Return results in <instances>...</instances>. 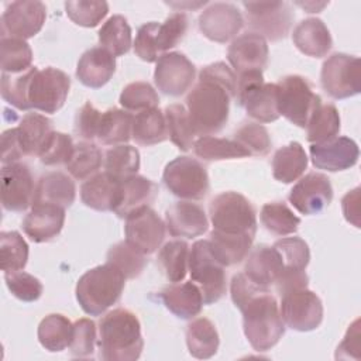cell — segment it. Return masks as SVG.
Returning a JSON list of instances; mask_svg holds the SVG:
<instances>
[{"label":"cell","instance_id":"obj_1","mask_svg":"<svg viewBox=\"0 0 361 361\" xmlns=\"http://www.w3.org/2000/svg\"><path fill=\"white\" fill-rule=\"evenodd\" d=\"M234 97L235 93L228 87L199 73L197 83L186 96V110L196 135L219 133L228 120Z\"/></svg>","mask_w":361,"mask_h":361},{"label":"cell","instance_id":"obj_2","mask_svg":"<svg viewBox=\"0 0 361 361\" xmlns=\"http://www.w3.org/2000/svg\"><path fill=\"white\" fill-rule=\"evenodd\" d=\"M144 347L138 317L128 309H114L99 323L100 358L106 361H135Z\"/></svg>","mask_w":361,"mask_h":361},{"label":"cell","instance_id":"obj_3","mask_svg":"<svg viewBox=\"0 0 361 361\" xmlns=\"http://www.w3.org/2000/svg\"><path fill=\"white\" fill-rule=\"evenodd\" d=\"M244 334L255 351L271 350L285 334V323L269 289L248 299L241 307Z\"/></svg>","mask_w":361,"mask_h":361},{"label":"cell","instance_id":"obj_4","mask_svg":"<svg viewBox=\"0 0 361 361\" xmlns=\"http://www.w3.org/2000/svg\"><path fill=\"white\" fill-rule=\"evenodd\" d=\"M126 276L113 265L104 264L86 271L76 283V300L89 316H100L116 305L123 293Z\"/></svg>","mask_w":361,"mask_h":361},{"label":"cell","instance_id":"obj_5","mask_svg":"<svg viewBox=\"0 0 361 361\" xmlns=\"http://www.w3.org/2000/svg\"><path fill=\"white\" fill-rule=\"evenodd\" d=\"M214 233L233 237H255L257 214L251 202L237 192H223L209 204Z\"/></svg>","mask_w":361,"mask_h":361},{"label":"cell","instance_id":"obj_6","mask_svg":"<svg viewBox=\"0 0 361 361\" xmlns=\"http://www.w3.org/2000/svg\"><path fill=\"white\" fill-rule=\"evenodd\" d=\"M188 271L192 281L199 286L204 305H213L226 295L224 265L212 252L209 240L193 243L189 251Z\"/></svg>","mask_w":361,"mask_h":361},{"label":"cell","instance_id":"obj_7","mask_svg":"<svg viewBox=\"0 0 361 361\" xmlns=\"http://www.w3.org/2000/svg\"><path fill=\"white\" fill-rule=\"evenodd\" d=\"M278 110L292 124L305 128L322 104V99L312 89L310 82L300 75H288L278 83Z\"/></svg>","mask_w":361,"mask_h":361},{"label":"cell","instance_id":"obj_8","mask_svg":"<svg viewBox=\"0 0 361 361\" xmlns=\"http://www.w3.org/2000/svg\"><path fill=\"white\" fill-rule=\"evenodd\" d=\"M71 89L69 76L56 68L44 69L31 68L27 87V100L30 109L47 114L56 113L65 103Z\"/></svg>","mask_w":361,"mask_h":361},{"label":"cell","instance_id":"obj_9","mask_svg":"<svg viewBox=\"0 0 361 361\" xmlns=\"http://www.w3.org/2000/svg\"><path fill=\"white\" fill-rule=\"evenodd\" d=\"M166 189L185 200H200L209 193V175L206 168L192 157H178L171 161L162 173Z\"/></svg>","mask_w":361,"mask_h":361},{"label":"cell","instance_id":"obj_10","mask_svg":"<svg viewBox=\"0 0 361 361\" xmlns=\"http://www.w3.org/2000/svg\"><path fill=\"white\" fill-rule=\"evenodd\" d=\"M361 66L360 59L347 54L330 55L322 66V87L333 99H347L361 90Z\"/></svg>","mask_w":361,"mask_h":361},{"label":"cell","instance_id":"obj_11","mask_svg":"<svg viewBox=\"0 0 361 361\" xmlns=\"http://www.w3.org/2000/svg\"><path fill=\"white\" fill-rule=\"evenodd\" d=\"M248 25L265 39H283L290 30L293 11L286 1H244Z\"/></svg>","mask_w":361,"mask_h":361},{"label":"cell","instance_id":"obj_12","mask_svg":"<svg viewBox=\"0 0 361 361\" xmlns=\"http://www.w3.org/2000/svg\"><path fill=\"white\" fill-rule=\"evenodd\" d=\"M279 313L285 323L296 331H312L323 322V303L307 288L281 295Z\"/></svg>","mask_w":361,"mask_h":361},{"label":"cell","instance_id":"obj_13","mask_svg":"<svg viewBox=\"0 0 361 361\" xmlns=\"http://www.w3.org/2000/svg\"><path fill=\"white\" fill-rule=\"evenodd\" d=\"M166 226L149 206H142L126 217V243L144 255L154 254L165 238Z\"/></svg>","mask_w":361,"mask_h":361},{"label":"cell","instance_id":"obj_14","mask_svg":"<svg viewBox=\"0 0 361 361\" xmlns=\"http://www.w3.org/2000/svg\"><path fill=\"white\" fill-rule=\"evenodd\" d=\"M195 76V65L180 52L162 54L154 71V82L158 90L172 97L186 93L192 87Z\"/></svg>","mask_w":361,"mask_h":361},{"label":"cell","instance_id":"obj_15","mask_svg":"<svg viewBox=\"0 0 361 361\" xmlns=\"http://www.w3.org/2000/svg\"><path fill=\"white\" fill-rule=\"evenodd\" d=\"M47 18V7L42 1H13L1 16V32L11 38L28 39L37 35Z\"/></svg>","mask_w":361,"mask_h":361},{"label":"cell","instance_id":"obj_16","mask_svg":"<svg viewBox=\"0 0 361 361\" xmlns=\"http://www.w3.org/2000/svg\"><path fill=\"white\" fill-rule=\"evenodd\" d=\"M333 200V188L324 173L310 172L289 192L290 204L302 214H319Z\"/></svg>","mask_w":361,"mask_h":361},{"label":"cell","instance_id":"obj_17","mask_svg":"<svg viewBox=\"0 0 361 361\" xmlns=\"http://www.w3.org/2000/svg\"><path fill=\"white\" fill-rule=\"evenodd\" d=\"M197 23L207 39L226 44L241 31L244 18L231 3H213L202 11Z\"/></svg>","mask_w":361,"mask_h":361},{"label":"cell","instance_id":"obj_18","mask_svg":"<svg viewBox=\"0 0 361 361\" xmlns=\"http://www.w3.org/2000/svg\"><path fill=\"white\" fill-rule=\"evenodd\" d=\"M34 178L25 164L14 162L1 168V204L8 212H24L34 199Z\"/></svg>","mask_w":361,"mask_h":361},{"label":"cell","instance_id":"obj_19","mask_svg":"<svg viewBox=\"0 0 361 361\" xmlns=\"http://www.w3.org/2000/svg\"><path fill=\"white\" fill-rule=\"evenodd\" d=\"M312 164L317 169L338 172L353 168L358 161V145L348 137H336L324 144H312L309 148Z\"/></svg>","mask_w":361,"mask_h":361},{"label":"cell","instance_id":"obj_20","mask_svg":"<svg viewBox=\"0 0 361 361\" xmlns=\"http://www.w3.org/2000/svg\"><path fill=\"white\" fill-rule=\"evenodd\" d=\"M268 44L267 39L255 32H245L228 47L227 59L233 69L240 75L248 71H261L268 63Z\"/></svg>","mask_w":361,"mask_h":361},{"label":"cell","instance_id":"obj_21","mask_svg":"<svg viewBox=\"0 0 361 361\" xmlns=\"http://www.w3.org/2000/svg\"><path fill=\"white\" fill-rule=\"evenodd\" d=\"M165 226L172 237L195 238L207 231L209 220L200 206L178 202L165 212Z\"/></svg>","mask_w":361,"mask_h":361},{"label":"cell","instance_id":"obj_22","mask_svg":"<svg viewBox=\"0 0 361 361\" xmlns=\"http://www.w3.org/2000/svg\"><path fill=\"white\" fill-rule=\"evenodd\" d=\"M65 209L54 204H32L23 220V230L34 243H48L62 230Z\"/></svg>","mask_w":361,"mask_h":361},{"label":"cell","instance_id":"obj_23","mask_svg":"<svg viewBox=\"0 0 361 361\" xmlns=\"http://www.w3.org/2000/svg\"><path fill=\"white\" fill-rule=\"evenodd\" d=\"M116 72V58L102 47H94L82 54L76 78L87 87L99 89L104 86Z\"/></svg>","mask_w":361,"mask_h":361},{"label":"cell","instance_id":"obj_24","mask_svg":"<svg viewBox=\"0 0 361 361\" xmlns=\"http://www.w3.org/2000/svg\"><path fill=\"white\" fill-rule=\"evenodd\" d=\"M121 180L113 178L107 172L96 173L83 182L80 188V199L85 206L97 212H114L120 202Z\"/></svg>","mask_w":361,"mask_h":361},{"label":"cell","instance_id":"obj_25","mask_svg":"<svg viewBox=\"0 0 361 361\" xmlns=\"http://www.w3.org/2000/svg\"><path fill=\"white\" fill-rule=\"evenodd\" d=\"M283 271V262L272 245L261 244L252 248L245 261L244 274L257 285L262 288H268L276 282L279 275Z\"/></svg>","mask_w":361,"mask_h":361},{"label":"cell","instance_id":"obj_26","mask_svg":"<svg viewBox=\"0 0 361 361\" xmlns=\"http://www.w3.org/2000/svg\"><path fill=\"white\" fill-rule=\"evenodd\" d=\"M165 307L182 320L196 317L203 307V296L195 282H175L159 293Z\"/></svg>","mask_w":361,"mask_h":361},{"label":"cell","instance_id":"obj_27","mask_svg":"<svg viewBox=\"0 0 361 361\" xmlns=\"http://www.w3.org/2000/svg\"><path fill=\"white\" fill-rule=\"evenodd\" d=\"M295 47L305 55L312 58H323L329 54L333 39L326 24L316 17L300 21L292 32Z\"/></svg>","mask_w":361,"mask_h":361},{"label":"cell","instance_id":"obj_28","mask_svg":"<svg viewBox=\"0 0 361 361\" xmlns=\"http://www.w3.org/2000/svg\"><path fill=\"white\" fill-rule=\"evenodd\" d=\"M76 197V186L71 176L62 172H49L39 178L32 204H54L69 207Z\"/></svg>","mask_w":361,"mask_h":361},{"label":"cell","instance_id":"obj_29","mask_svg":"<svg viewBox=\"0 0 361 361\" xmlns=\"http://www.w3.org/2000/svg\"><path fill=\"white\" fill-rule=\"evenodd\" d=\"M120 189V202L114 213L121 219L142 206H149L158 195V186L151 179L141 175H133L123 179Z\"/></svg>","mask_w":361,"mask_h":361},{"label":"cell","instance_id":"obj_30","mask_svg":"<svg viewBox=\"0 0 361 361\" xmlns=\"http://www.w3.org/2000/svg\"><path fill=\"white\" fill-rule=\"evenodd\" d=\"M307 168V155L303 147L292 141L276 149L272 158V175L278 182L292 183L298 180Z\"/></svg>","mask_w":361,"mask_h":361},{"label":"cell","instance_id":"obj_31","mask_svg":"<svg viewBox=\"0 0 361 361\" xmlns=\"http://www.w3.org/2000/svg\"><path fill=\"white\" fill-rule=\"evenodd\" d=\"M219 344V333L209 319L197 317L188 324L186 345L192 357L199 360L212 358L217 353Z\"/></svg>","mask_w":361,"mask_h":361},{"label":"cell","instance_id":"obj_32","mask_svg":"<svg viewBox=\"0 0 361 361\" xmlns=\"http://www.w3.org/2000/svg\"><path fill=\"white\" fill-rule=\"evenodd\" d=\"M16 128L24 157L38 155L52 133V121L42 114L27 113Z\"/></svg>","mask_w":361,"mask_h":361},{"label":"cell","instance_id":"obj_33","mask_svg":"<svg viewBox=\"0 0 361 361\" xmlns=\"http://www.w3.org/2000/svg\"><path fill=\"white\" fill-rule=\"evenodd\" d=\"M131 138L144 147L164 142L168 138L165 114L158 107L137 113L133 120Z\"/></svg>","mask_w":361,"mask_h":361},{"label":"cell","instance_id":"obj_34","mask_svg":"<svg viewBox=\"0 0 361 361\" xmlns=\"http://www.w3.org/2000/svg\"><path fill=\"white\" fill-rule=\"evenodd\" d=\"M73 334V324L68 317L59 313H51L45 316L38 326V341L39 344L51 351L59 353L69 347Z\"/></svg>","mask_w":361,"mask_h":361},{"label":"cell","instance_id":"obj_35","mask_svg":"<svg viewBox=\"0 0 361 361\" xmlns=\"http://www.w3.org/2000/svg\"><path fill=\"white\" fill-rule=\"evenodd\" d=\"M134 116L127 110L109 109L102 113L97 140L104 145H120L131 138Z\"/></svg>","mask_w":361,"mask_h":361},{"label":"cell","instance_id":"obj_36","mask_svg":"<svg viewBox=\"0 0 361 361\" xmlns=\"http://www.w3.org/2000/svg\"><path fill=\"white\" fill-rule=\"evenodd\" d=\"M193 152L197 158L207 162L250 157V152L235 140L219 138L212 135H202L195 140Z\"/></svg>","mask_w":361,"mask_h":361},{"label":"cell","instance_id":"obj_37","mask_svg":"<svg viewBox=\"0 0 361 361\" xmlns=\"http://www.w3.org/2000/svg\"><path fill=\"white\" fill-rule=\"evenodd\" d=\"M307 141L324 144L334 140L340 133V114L334 104H320L312 114L307 126Z\"/></svg>","mask_w":361,"mask_h":361},{"label":"cell","instance_id":"obj_38","mask_svg":"<svg viewBox=\"0 0 361 361\" xmlns=\"http://www.w3.org/2000/svg\"><path fill=\"white\" fill-rule=\"evenodd\" d=\"M189 245L183 240L166 243L158 254V265L169 282H180L185 279L189 264Z\"/></svg>","mask_w":361,"mask_h":361},{"label":"cell","instance_id":"obj_39","mask_svg":"<svg viewBox=\"0 0 361 361\" xmlns=\"http://www.w3.org/2000/svg\"><path fill=\"white\" fill-rule=\"evenodd\" d=\"M100 47L110 52L114 58L127 54L131 48V28L126 17L111 16L99 30Z\"/></svg>","mask_w":361,"mask_h":361},{"label":"cell","instance_id":"obj_40","mask_svg":"<svg viewBox=\"0 0 361 361\" xmlns=\"http://www.w3.org/2000/svg\"><path fill=\"white\" fill-rule=\"evenodd\" d=\"M254 238L252 237H233L223 235L219 233H210V248L214 257L224 267H231L247 258L251 251Z\"/></svg>","mask_w":361,"mask_h":361},{"label":"cell","instance_id":"obj_41","mask_svg":"<svg viewBox=\"0 0 361 361\" xmlns=\"http://www.w3.org/2000/svg\"><path fill=\"white\" fill-rule=\"evenodd\" d=\"M32 51L27 41L1 37L0 39V66L1 73L17 75L31 69Z\"/></svg>","mask_w":361,"mask_h":361},{"label":"cell","instance_id":"obj_42","mask_svg":"<svg viewBox=\"0 0 361 361\" xmlns=\"http://www.w3.org/2000/svg\"><path fill=\"white\" fill-rule=\"evenodd\" d=\"M164 114L166 120L168 137L171 138V141L180 151H189L190 147H193L196 133L190 123L186 107L182 104L173 103L166 106Z\"/></svg>","mask_w":361,"mask_h":361},{"label":"cell","instance_id":"obj_43","mask_svg":"<svg viewBox=\"0 0 361 361\" xmlns=\"http://www.w3.org/2000/svg\"><path fill=\"white\" fill-rule=\"evenodd\" d=\"M261 223L274 235L285 237L298 231L300 219L283 203L269 202L261 209Z\"/></svg>","mask_w":361,"mask_h":361},{"label":"cell","instance_id":"obj_44","mask_svg":"<svg viewBox=\"0 0 361 361\" xmlns=\"http://www.w3.org/2000/svg\"><path fill=\"white\" fill-rule=\"evenodd\" d=\"M103 164L102 151L90 141L78 142L69 162L65 165L72 178L78 180L89 179L100 169Z\"/></svg>","mask_w":361,"mask_h":361},{"label":"cell","instance_id":"obj_45","mask_svg":"<svg viewBox=\"0 0 361 361\" xmlns=\"http://www.w3.org/2000/svg\"><path fill=\"white\" fill-rule=\"evenodd\" d=\"M140 152L135 147L120 144L109 148L104 154V169L113 178L123 180L137 175L140 169Z\"/></svg>","mask_w":361,"mask_h":361},{"label":"cell","instance_id":"obj_46","mask_svg":"<svg viewBox=\"0 0 361 361\" xmlns=\"http://www.w3.org/2000/svg\"><path fill=\"white\" fill-rule=\"evenodd\" d=\"M28 261V244L17 231L0 233V267L4 274L23 271Z\"/></svg>","mask_w":361,"mask_h":361},{"label":"cell","instance_id":"obj_47","mask_svg":"<svg viewBox=\"0 0 361 361\" xmlns=\"http://www.w3.org/2000/svg\"><path fill=\"white\" fill-rule=\"evenodd\" d=\"M106 262L117 268L126 279H134L144 271L147 258L126 241H120L109 248Z\"/></svg>","mask_w":361,"mask_h":361},{"label":"cell","instance_id":"obj_48","mask_svg":"<svg viewBox=\"0 0 361 361\" xmlns=\"http://www.w3.org/2000/svg\"><path fill=\"white\" fill-rule=\"evenodd\" d=\"M120 104L127 111L140 113L157 109L159 104V96L148 82H133L123 89L120 94Z\"/></svg>","mask_w":361,"mask_h":361},{"label":"cell","instance_id":"obj_49","mask_svg":"<svg viewBox=\"0 0 361 361\" xmlns=\"http://www.w3.org/2000/svg\"><path fill=\"white\" fill-rule=\"evenodd\" d=\"M66 16L80 27L92 28L96 27L109 13V4L106 1H66Z\"/></svg>","mask_w":361,"mask_h":361},{"label":"cell","instance_id":"obj_50","mask_svg":"<svg viewBox=\"0 0 361 361\" xmlns=\"http://www.w3.org/2000/svg\"><path fill=\"white\" fill-rule=\"evenodd\" d=\"M234 140L244 147L250 155L257 157L267 155L272 147L268 130L259 123H244L234 133Z\"/></svg>","mask_w":361,"mask_h":361},{"label":"cell","instance_id":"obj_51","mask_svg":"<svg viewBox=\"0 0 361 361\" xmlns=\"http://www.w3.org/2000/svg\"><path fill=\"white\" fill-rule=\"evenodd\" d=\"M73 141L71 135L59 131H52L41 148L38 157L44 165H61L68 164L73 154Z\"/></svg>","mask_w":361,"mask_h":361},{"label":"cell","instance_id":"obj_52","mask_svg":"<svg viewBox=\"0 0 361 361\" xmlns=\"http://www.w3.org/2000/svg\"><path fill=\"white\" fill-rule=\"evenodd\" d=\"M279 252L283 268L305 271L310 261V250L305 240L300 237H285L274 243Z\"/></svg>","mask_w":361,"mask_h":361},{"label":"cell","instance_id":"obj_53","mask_svg":"<svg viewBox=\"0 0 361 361\" xmlns=\"http://www.w3.org/2000/svg\"><path fill=\"white\" fill-rule=\"evenodd\" d=\"M189 20L185 13L176 11L166 17V20L159 24L157 32L158 48L161 54H165L168 49L176 47L188 31Z\"/></svg>","mask_w":361,"mask_h":361},{"label":"cell","instance_id":"obj_54","mask_svg":"<svg viewBox=\"0 0 361 361\" xmlns=\"http://www.w3.org/2000/svg\"><path fill=\"white\" fill-rule=\"evenodd\" d=\"M4 281L11 295L23 302L38 300L44 290L41 281L24 271L4 274Z\"/></svg>","mask_w":361,"mask_h":361},{"label":"cell","instance_id":"obj_55","mask_svg":"<svg viewBox=\"0 0 361 361\" xmlns=\"http://www.w3.org/2000/svg\"><path fill=\"white\" fill-rule=\"evenodd\" d=\"M30 71L21 75H8L1 73V97L11 106L18 110H30L28 100H27V87L30 80Z\"/></svg>","mask_w":361,"mask_h":361},{"label":"cell","instance_id":"obj_56","mask_svg":"<svg viewBox=\"0 0 361 361\" xmlns=\"http://www.w3.org/2000/svg\"><path fill=\"white\" fill-rule=\"evenodd\" d=\"M96 324L90 319H79L73 323L72 341L69 344L73 357H92L96 347Z\"/></svg>","mask_w":361,"mask_h":361},{"label":"cell","instance_id":"obj_57","mask_svg":"<svg viewBox=\"0 0 361 361\" xmlns=\"http://www.w3.org/2000/svg\"><path fill=\"white\" fill-rule=\"evenodd\" d=\"M159 23L151 21L141 25L137 31L134 41V52L135 55L145 62H157L162 55L158 48L157 32Z\"/></svg>","mask_w":361,"mask_h":361},{"label":"cell","instance_id":"obj_58","mask_svg":"<svg viewBox=\"0 0 361 361\" xmlns=\"http://www.w3.org/2000/svg\"><path fill=\"white\" fill-rule=\"evenodd\" d=\"M102 120V111H99L90 102H86L75 117V131L86 141L97 138L99 126Z\"/></svg>","mask_w":361,"mask_h":361},{"label":"cell","instance_id":"obj_59","mask_svg":"<svg viewBox=\"0 0 361 361\" xmlns=\"http://www.w3.org/2000/svg\"><path fill=\"white\" fill-rule=\"evenodd\" d=\"M262 290H268V288H262V286L257 285L244 272L234 275L231 279V285H230L231 300L235 305V307H238V309L248 299H251L252 296H255L257 293H259Z\"/></svg>","mask_w":361,"mask_h":361},{"label":"cell","instance_id":"obj_60","mask_svg":"<svg viewBox=\"0 0 361 361\" xmlns=\"http://www.w3.org/2000/svg\"><path fill=\"white\" fill-rule=\"evenodd\" d=\"M307 282H309V276H307L306 271L283 268L282 274L279 275V278L275 282V286H276L278 293L283 295L290 290L307 288Z\"/></svg>","mask_w":361,"mask_h":361},{"label":"cell","instance_id":"obj_61","mask_svg":"<svg viewBox=\"0 0 361 361\" xmlns=\"http://www.w3.org/2000/svg\"><path fill=\"white\" fill-rule=\"evenodd\" d=\"M336 358H360V320H354V323L348 327L343 341L337 347Z\"/></svg>","mask_w":361,"mask_h":361},{"label":"cell","instance_id":"obj_62","mask_svg":"<svg viewBox=\"0 0 361 361\" xmlns=\"http://www.w3.org/2000/svg\"><path fill=\"white\" fill-rule=\"evenodd\" d=\"M23 157H24V154H23V149H21V145L18 141L17 128L6 130L1 134V162H3V165L14 164Z\"/></svg>","mask_w":361,"mask_h":361},{"label":"cell","instance_id":"obj_63","mask_svg":"<svg viewBox=\"0 0 361 361\" xmlns=\"http://www.w3.org/2000/svg\"><path fill=\"white\" fill-rule=\"evenodd\" d=\"M341 209L344 219L354 227H360V188H355L344 195L341 199Z\"/></svg>","mask_w":361,"mask_h":361},{"label":"cell","instance_id":"obj_64","mask_svg":"<svg viewBox=\"0 0 361 361\" xmlns=\"http://www.w3.org/2000/svg\"><path fill=\"white\" fill-rule=\"evenodd\" d=\"M329 3L326 1H322V3H317V1H296V6L305 8L307 13H319L323 7H326Z\"/></svg>","mask_w":361,"mask_h":361}]
</instances>
